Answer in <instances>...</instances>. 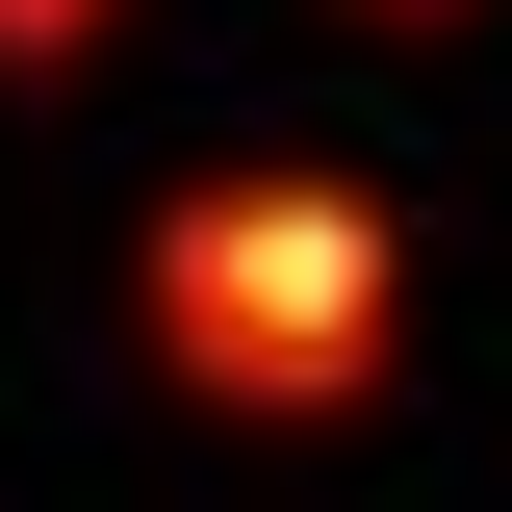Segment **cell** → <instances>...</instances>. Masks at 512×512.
Instances as JSON below:
<instances>
[{"instance_id": "obj_1", "label": "cell", "mask_w": 512, "mask_h": 512, "mask_svg": "<svg viewBox=\"0 0 512 512\" xmlns=\"http://www.w3.org/2000/svg\"><path fill=\"white\" fill-rule=\"evenodd\" d=\"M154 359L231 410H333L384 359V205L359 180H180L154 205Z\"/></svg>"}, {"instance_id": "obj_2", "label": "cell", "mask_w": 512, "mask_h": 512, "mask_svg": "<svg viewBox=\"0 0 512 512\" xmlns=\"http://www.w3.org/2000/svg\"><path fill=\"white\" fill-rule=\"evenodd\" d=\"M0 52H26V77H52V52H103V0H0Z\"/></svg>"}]
</instances>
